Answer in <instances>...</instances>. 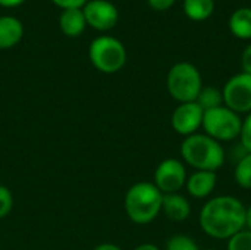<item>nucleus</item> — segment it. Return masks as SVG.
I'll use <instances>...</instances> for the list:
<instances>
[{
  "instance_id": "obj_1",
  "label": "nucleus",
  "mask_w": 251,
  "mask_h": 250,
  "mask_svg": "<svg viewBox=\"0 0 251 250\" xmlns=\"http://www.w3.org/2000/svg\"><path fill=\"white\" fill-rule=\"evenodd\" d=\"M199 224L209 237L229 240L246 228V206L234 196L213 197L203 205Z\"/></svg>"
},
{
  "instance_id": "obj_2",
  "label": "nucleus",
  "mask_w": 251,
  "mask_h": 250,
  "mask_svg": "<svg viewBox=\"0 0 251 250\" xmlns=\"http://www.w3.org/2000/svg\"><path fill=\"white\" fill-rule=\"evenodd\" d=\"M181 156L184 162L196 171L216 172L225 164L226 153L222 143L209 137L204 133H196L181 144Z\"/></svg>"
},
{
  "instance_id": "obj_3",
  "label": "nucleus",
  "mask_w": 251,
  "mask_h": 250,
  "mask_svg": "<svg viewBox=\"0 0 251 250\" xmlns=\"http://www.w3.org/2000/svg\"><path fill=\"white\" fill-rule=\"evenodd\" d=\"M163 194L150 181H140L131 186L124 199L126 217L138 225L153 222L162 212Z\"/></svg>"
},
{
  "instance_id": "obj_4",
  "label": "nucleus",
  "mask_w": 251,
  "mask_h": 250,
  "mask_svg": "<svg viewBox=\"0 0 251 250\" xmlns=\"http://www.w3.org/2000/svg\"><path fill=\"white\" fill-rule=\"evenodd\" d=\"M166 87L172 99L176 102H196L203 88L201 74L196 65L190 62H178L168 72Z\"/></svg>"
},
{
  "instance_id": "obj_5",
  "label": "nucleus",
  "mask_w": 251,
  "mask_h": 250,
  "mask_svg": "<svg viewBox=\"0 0 251 250\" xmlns=\"http://www.w3.org/2000/svg\"><path fill=\"white\" fill-rule=\"evenodd\" d=\"M91 65L103 74H115L126 63V49L121 40L112 35L94 38L88 47Z\"/></svg>"
},
{
  "instance_id": "obj_6",
  "label": "nucleus",
  "mask_w": 251,
  "mask_h": 250,
  "mask_svg": "<svg viewBox=\"0 0 251 250\" xmlns=\"http://www.w3.org/2000/svg\"><path fill=\"white\" fill-rule=\"evenodd\" d=\"M241 115L226 106H219L204 112L201 128L204 130V134L222 143L238 139L241 134Z\"/></svg>"
},
{
  "instance_id": "obj_7",
  "label": "nucleus",
  "mask_w": 251,
  "mask_h": 250,
  "mask_svg": "<svg viewBox=\"0 0 251 250\" xmlns=\"http://www.w3.org/2000/svg\"><path fill=\"white\" fill-rule=\"evenodd\" d=\"M224 106L229 108L235 113L251 112V75L240 72L231 77L222 88Z\"/></svg>"
},
{
  "instance_id": "obj_8",
  "label": "nucleus",
  "mask_w": 251,
  "mask_h": 250,
  "mask_svg": "<svg viewBox=\"0 0 251 250\" xmlns=\"http://www.w3.org/2000/svg\"><path fill=\"white\" fill-rule=\"evenodd\" d=\"M185 165L175 158L162 161L153 175V184L162 192V194L178 193L187 183Z\"/></svg>"
},
{
  "instance_id": "obj_9",
  "label": "nucleus",
  "mask_w": 251,
  "mask_h": 250,
  "mask_svg": "<svg viewBox=\"0 0 251 250\" xmlns=\"http://www.w3.org/2000/svg\"><path fill=\"white\" fill-rule=\"evenodd\" d=\"M203 116L204 111L197 105V102L179 103L171 116V125L176 134L190 137L196 134L201 127Z\"/></svg>"
},
{
  "instance_id": "obj_10",
  "label": "nucleus",
  "mask_w": 251,
  "mask_h": 250,
  "mask_svg": "<svg viewBox=\"0 0 251 250\" xmlns=\"http://www.w3.org/2000/svg\"><path fill=\"white\" fill-rule=\"evenodd\" d=\"M87 25L99 29L107 31L118 24L119 12L118 7L109 0H90L82 7Z\"/></svg>"
},
{
  "instance_id": "obj_11",
  "label": "nucleus",
  "mask_w": 251,
  "mask_h": 250,
  "mask_svg": "<svg viewBox=\"0 0 251 250\" xmlns=\"http://www.w3.org/2000/svg\"><path fill=\"white\" fill-rule=\"evenodd\" d=\"M218 184V175L212 171H194L185 183V187L194 199L209 197Z\"/></svg>"
},
{
  "instance_id": "obj_12",
  "label": "nucleus",
  "mask_w": 251,
  "mask_h": 250,
  "mask_svg": "<svg viewBox=\"0 0 251 250\" xmlns=\"http://www.w3.org/2000/svg\"><path fill=\"white\" fill-rule=\"evenodd\" d=\"M162 212L175 222H182L191 215V205L187 197H184L179 193L172 194H163L162 202Z\"/></svg>"
},
{
  "instance_id": "obj_13",
  "label": "nucleus",
  "mask_w": 251,
  "mask_h": 250,
  "mask_svg": "<svg viewBox=\"0 0 251 250\" xmlns=\"http://www.w3.org/2000/svg\"><path fill=\"white\" fill-rule=\"evenodd\" d=\"M24 37V25L15 16H0V50L15 47Z\"/></svg>"
},
{
  "instance_id": "obj_14",
  "label": "nucleus",
  "mask_w": 251,
  "mask_h": 250,
  "mask_svg": "<svg viewBox=\"0 0 251 250\" xmlns=\"http://www.w3.org/2000/svg\"><path fill=\"white\" fill-rule=\"evenodd\" d=\"M59 27L68 37H78L84 32L87 21L81 9H65L59 16Z\"/></svg>"
},
{
  "instance_id": "obj_15",
  "label": "nucleus",
  "mask_w": 251,
  "mask_h": 250,
  "mask_svg": "<svg viewBox=\"0 0 251 250\" xmlns=\"http://www.w3.org/2000/svg\"><path fill=\"white\" fill-rule=\"evenodd\" d=\"M231 32L240 40H251V7H238L228 21Z\"/></svg>"
},
{
  "instance_id": "obj_16",
  "label": "nucleus",
  "mask_w": 251,
  "mask_h": 250,
  "mask_svg": "<svg viewBox=\"0 0 251 250\" xmlns=\"http://www.w3.org/2000/svg\"><path fill=\"white\" fill-rule=\"evenodd\" d=\"M215 12V0H184V13L196 22L209 19Z\"/></svg>"
},
{
  "instance_id": "obj_17",
  "label": "nucleus",
  "mask_w": 251,
  "mask_h": 250,
  "mask_svg": "<svg viewBox=\"0 0 251 250\" xmlns=\"http://www.w3.org/2000/svg\"><path fill=\"white\" fill-rule=\"evenodd\" d=\"M196 102H197V105L204 112L206 111H210V109H215V108H219V106H224V94H222V90H219L218 87H213V85L203 87L201 91L199 93Z\"/></svg>"
},
{
  "instance_id": "obj_18",
  "label": "nucleus",
  "mask_w": 251,
  "mask_h": 250,
  "mask_svg": "<svg viewBox=\"0 0 251 250\" xmlns=\"http://www.w3.org/2000/svg\"><path fill=\"white\" fill-rule=\"evenodd\" d=\"M235 183L246 190L251 189V153H246L240 158L234 169Z\"/></svg>"
},
{
  "instance_id": "obj_19",
  "label": "nucleus",
  "mask_w": 251,
  "mask_h": 250,
  "mask_svg": "<svg viewBox=\"0 0 251 250\" xmlns=\"http://www.w3.org/2000/svg\"><path fill=\"white\" fill-rule=\"evenodd\" d=\"M166 250H199V246L190 236L175 234L166 242Z\"/></svg>"
},
{
  "instance_id": "obj_20",
  "label": "nucleus",
  "mask_w": 251,
  "mask_h": 250,
  "mask_svg": "<svg viewBox=\"0 0 251 250\" xmlns=\"http://www.w3.org/2000/svg\"><path fill=\"white\" fill-rule=\"evenodd\" d=\"M228 250H251V231L244 228L228 240Z\"/></svg>"
},
{
  "instance_id": "obj_21",
  "label": "nucleus",
  "mask_w": 251,
  "mask_h": 250,
  "mask_svg": "<svg viewBox=\"0 0 251 250\" xmlns=\"http://www.w3.org/2000/svg\"><path fill=\"white\" fill-rule=\"evenodd\" d=\"M13 209V194L9 187L0 184V220L6 218Z\"/></svg>"
},
{
  "instance_id": "obj_22",
  "label": "nucleus",
  "mask_w": 251,
  "mask_h": 250,
  "mask_svg": "<svg viewBox=\"0 0 251 250\" xmlns=\"http://www.w3.org/2000/svg\"><path fill=\"white\" fill-rule=\"evenodd\" d=\"M240 139H241V144L246 153H251V112L247 113V116L243 119Z\"/></svg>"
},
{
  "instance_id": "obj_23",
  "label": "nucleus",
  "mask_w": 251,
  "mask_h": 250,
  "mask_svg": "<svg viewBox=\"0 0 251 250\" xmlns=\"http://www.w3.org/2000/svg\"><path fill=\"white\" fill-rule=\"evenodd\" d=\"M51 1L56 6L62 7V10H65V9H81L88 0H51Z\"/></svg>"
},
{
  "instance_id": "obj_24",
  "label": "nucleus",
  "mask_w": 251,
  "mask_h": 250,
  "mask_svg": "<svg viewBox=\"0 0 251 250\" xmlns=\"http://www.w3.org/2000/svg\"><path fill=\"white\" fill-rule=\"evenodd\" d=\"M175 1L176 0H147L150 7L154 10H159V12H165V10L171 9L175 4Z\"/></svg>"
},
{
  "instance_id": "obj_25",
  "label": "nucleus",
  "mask_w": 251,
  "mask_h": 250,
  "mask_svg": "<svg viewBox=\"0 0 251 250\" xmlns=\"http://www.w3.org/2000/svg\"><path fill=\"white\" fill-rule=\"evenodd\" d=\"M241 68H243V72L250 74L251 75V43L243 50V55H241Z\"/></svg>"
},
{
  "instance_id": "obj_26",
  "label": "nucleus",
  "mask_w": 251,
  "mask_h": 250,
  "mask_svg": "<svg viewBox=\"0 0 251 250\" xmlns=\"http://www.w3.org/2000/svg\"><path fill=\"white\" fill-rule=\"evenodd\" d=\"M94 250H124L121 246L118 245H113V243H101L99 246H96Z\"/></svg>"
},
{
  "instance_id": "obj_27",
  "label": "nucleus",
  "mask_w": 251,
  "mask_h": 250,
  "mask_svg": "<svg viewBox=\"0 0 251 250\" xmlns=\"http://www.w3.org/2000/svg\"><path fill=\"white\" fill-rule=\"evenodd\" d=\"M25 0H0V6L3 7H16L19 4H22Z\"/></svg>"
},
{
  "instance_id": "obj_28",
  "label": "nucleus",
  "mask_w": 251,
  "mask_h": 250,
  "mask_svg": "<svg viewBox=\"0 0 251 250\" xmlns=\"http://www.w3.org/2000/svg\"><path fill=\"white\" fill-rule=\"evenodd\" d=\"M134 250H160L156 245H153V243H143V245H140V246H137Z\"/></svg>"
},
{
  "instance_id": "obj_29",
  "label": "nucleus",
  "mask_w": 251,
  "mask_h": 250,
  "mask_svg": "<svg viewBox=\"0 0 251 250\" xmlns=\"http://www.w3.org/2000/svg\"><path fill=\"white\" fill-rule=\"evenodd\" d=\"M246 228L251 231V205L246 208Z\"/></svg>"
},
{
  "instance_id": "obj_30",
  "label": "nucleus",
  "mask_w": 251,
  "mask_h": 250,
  "mask_svg": "<svg viewBox=\"0 0 251 250\" xmlns=\"http://www.w3.org/2000/svg\"><path fill=\"white\" fill-rule=\"evenodd\" d=\"M206 250H218V249H206Z\"/></svg>"
}]
</instances>
